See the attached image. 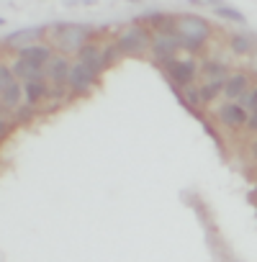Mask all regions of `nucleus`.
<instances>
[{
    "mask_svg": "<svg viewBox=\"0 0 257 262\" xmlns=\"http://www.w3.org/2000/svg\"><path fill=\"white\" fill-rule=\"evenodd\" d=\"M175 36L180 49L201 52L203 44L211 39V24L201 16H178L175 18Z\"/></svg>",
    "mask_w": 257,
    "mask_h": 262,
    "instance_id": "1",
    "label": "nucleus"
},
{
    "mask_svg": "<svg viewBox=\"0 0 257 262\" xmlns=\"http://www.w3.org/2000/svg\"><path fill=\"white\" fill-rule=\"evenodd\" d=\"M54 34H57V49H59V54L70 57V54H77L82 47L90 44L93 29L90 26H82V24H59L54 29Z\"/></svg>",
    "mask_w": 257,
    "mask_h": 262,
    "instance_id": "2",
    "label": "nucleus"
},
{
    "mask_svg": "<svg viewBox=\"0 0 257 262\" xmlns=\"http://www.w3.org/2000/svg\"><path fill=\"white\" fill-rule=\"evenodd\" d=\"M113 44L121 52V57H139L152 47V34L142 24H137V26H128L126 31H121Z\"/></svg>",
    "mask_w": 257,
    "mask_h": 262,
    "instance_id": "3",
    "label": "nucleus"
},
{
    "mask_svg": "<svg viewBox=\"0 0 257 262\" xmlns=\"http://www.w3.org/2000/svg\"><path fill=\"white\" fill-rule=\"evenodd\" d=\"M167 75H170V80L178 85V88H188V85H193V80H196V75H198V62L196 59H170L167 62Z\"/></svg>",
    "mask_w": 257,
    "mask_h": 262,
    "instance_id": "4",
    "label": "nucleus"
},
{
    "mask_svg": "<svg viewBox=\"0 0 257 262\" xmlns=\"http://www.w3.org/2000/svg\"><path fill=\"white\" fill-rule=\"evenodd\" d=\"M98 82V75L90 72L82 62H72V70H70V77H67V90L75 93V95H85L93 90V85Z\"/></svg>",
    "mask_w": 257,
    "mask_h": 262,
    "instance_id": "5",
    "label": "nucleus"
},
{
    "mask_svg": "<svg viewBox=\"0 0 257 262\" xmlns=\"http://www.w3.org/2000/svg\"><path fill=\"white\" fill-rule=\"evenodd\" d=\"M178 49H180V44H178V36H175V34H165V31L152 34V47H149V52L155 54L157 62L167 64L170 59H175V52H178Z\"/></svg>",
    "mask_w": 257,
    "mask_h": 262,
    "instance_id": "6",
    "label": "nucleus"
},
{
    "mask_svg": "<svg viewBox=\"0 0 257 262\" xmlns=\"http://www.w3.org/2000/svg\"><path fill=\"white\" fill-rule=\"evenodd\" d=\"M247 116H249V113H247L239 103H231V100H226V103L219 105V111H216L219 123H221L224 128H231V131L244 128V126H247Z\"/></svg>",
    "mask_w": 257,
    "mask_h": 262,
    "instance_id": "7",
    "label": "nucleus"
},
{
    "mask_svg": "<svg viewBox=\"0 0 257 262\" xmlns=\"http://www.w3.org/2000/svg\"><path fill=\"white\" fill-rule=\"evenodd\" d=\"M70 70H72V62L70 57L65 54H54L49 59V64L44 67V75L52 85H67V77H70Z\"/></svg>",
    "mask_w": 257,
    "mask_h": 262,
    "instance_id": "8",
    "label": "nucleus"
},
{
    "mask_svg": "<svg viewBox=\"0 0 257 262\" xmlns=\"http://www.w3.org/2000/svg\"><path fill=\"white\" fill-rule=\"evenodd\" d=\"M249 88H252V80H249L247 72H231V75L224 80V95H226V100H231V103H237Z\"/></svg>",
    "mask_w": 257,
    "mask_h": 262,
    "instance_id": "9",
    "label": "nucleus"
},
{
    "mask_svg": "<svg viewBox=\"0 0 257 262\" xmlns=\"http://www.w3.org/2000/svg\"><path fill=\"white\" fill-rule=\"evenodd\" d=\"M52 57H54L52 44H31V47L18 49V59H26V62H31V64H36V67H41V70L49 64Z\"/></svg>",
    "mask_w": 257,
    "mask_h": 262,
    "instance_id": "10",
    "label": "nucleus"
},
{
    "mask_svg": "<svg viewBox=\"0 0 257 262\" xmlns=\"http://www.w3.org/2000/svg\"><path fill=\"white\" fill-rule=\"evenodd\" d=\"M77 62H82V64H85L90 72H95L98 77H100V72L105 70V64H103V49H100L98 44H93V41L77 52Z\"/></svg>",
    "mask_w": 257,
    "mask_h": 262,
    "instance_id": "11",
    "label": "nucleus"
},
{
    "mask_svg": "<svg viewBox=\"0 0 257 262\" xmlns=\"http://www.w3.org/2000/svg\"><path fill=\"white\" fill-rule=\"evenodd\" d=\"M47 29L44 26H31V29H18V31H13V34H8L6 36V41L3 44H8V47H13V49H24V47H31L41 34H44Z\"/></svg>",
    "mask_w": 257,
    "mask_h": 262,
    "instance_id": "12",
    "label": "nucleus"
},
{
    "mask_svg": "<svg viewBox=\"0 0 257 262\" xmlns=\"http://www.w3.org/2000/svg\"><path fill=\"white\" fill-rule=\"evenodd\" d=\"M11 72H13V77H16L18 82H36V80H47L44 70H41V67H36V64H31V62H26V59H16V62L11 64Z\"/></svg>",
    "mask_w": 257,
    "mask_h": 262,
    "instance_id": "13",
    "label": "nucleus"
},
{
    "mask_svg": "<svg viewBox=\"0 0 257 262\" xmlns=\"http://www.w3.org/2000/svg\"><path fill=\"white\" fill-rule=\"evenodd\" d=\"M24 100V82L13 80L3 93H0V108H8V111H16Z\"/></svg>",
    "mask_w": 257,
    "mask_h": 262,
    "instance_id": "14",
    "label": "nucleus"
},
{
    "mask_svg": "<svg viewBox=\"0 0 257 262\" xmlns=\"http://www.w3.org/2000/svg\"><path fill=\"white\" fill-rule=\"evenodd\" d=\"M49 95V85L47 80H36V82H24V98H26V105H36L41 98Z\"/></svg>",
    "mask_w": 257,
    "mask_h": 262,
    "instance_id": "15",
    "label": "nucleus"
},
{
    "mask_svg": "<svg viewBox=\"0 0 257 262\" xmlns=\"http://www.w3.org/2000/svg\"><path fill=\"white\" fill-rule=\"evenodd\" d=\"M201 75L206 77V82H208V80H226V77H229V70H226V64L219 62V59H206V62L201 64Z\"/></svg>",
    "mask_w": 257,
    "mask_h": 262,
    "instance_id": "16",
    "label": "nucleus"
},
{
    "mask_svg": "<svg viewBox=\"0 0 257 262\" xmlns=\"http://www.w3.org/2000/svg\"><path fill=\"white\" fill-rule=\"evenodd\" d=\"M229 49H231L234 54H239V57H247V54L254 52V41H252V36H247V34H231V36H229Z\"/></svg>",
    "mask_w": 257,
    "mask_h": 262,
    "instance_id": "17",
    "label": "nucleus"
},
{
    "mask_svg": "<svg viewBox=\"0 0 257 262\" xmlns=\"http://www.w3.org/2000/svg\"><path fill=\"white\" fill-rule=\"evenodd\" d=\"M198 93H201V105H208L216 95L224 93V80H208V82L198 85Z\"/></svg>",
    "mask_w": 257,
    "mask_h": 262,
    "instance_id": "18",
    "label": "nucleus"
},
{
    "mask_svg": "<svg viewBox=\"0 0 257 262\" xmlns=\"http://www.w3.org/2000/svg\"><path fill=\"white\" fill-rule=\"evenodd\" d=\"M216 11V16L219 18H226V21H231V24H247V18H244V13L242 11H237V8H231V6H216L213 8Z\"/></svg>",
    "mask_w": 257,
    "mask_h": 262,
    "instance_id": "19",
    "label": "nucleus"
},
{
    "mask_svg": "<svg viewBox=\"0 0 257 262\" xmlns=\"http://www.w3.org/2000/svg\"><path fill=\"white\" fill-rule=\"evenodd\" d=\"M237 103H239L247 113H254V111H257V85H252V88H249Z\"/></svg>",
    "mask_w": 257,
    "mask_h": 262,
    "instance_id": "20",
    "label": "nucleus"
},
{
    "mask_svg": "<svg viewBox=\"0 0 257 262\" xmlns=\"http://www.w3.org/2000/svg\"><path fill=\"white\" fill-rule=\"evenodd\" d=\"M16 77H13V72H11V67L8 64H0V93H3L11 82H13Z\"/></svg>",
    "mask_w": 257,
    "mask_h": 262,
    "instance_id": "21",
    "label": "nucleus"
},
{
    "mask_svg": "<svg viewBox=\"0 0 257 262\" xmlns=\"http://www.w3.org/2000/svg\"><path fill=\"white\" fill-rule=\"evenodd\" d=\"M118 57H121V52L116 49V44H111L108 49H103V64H105V67H108V64H113Z\"/></svg>",
    "mask_w": 257,
    "mask_h": 262,
    "instance_id": "22",
    "label": "nucleus"
},
{
    "mask_svg": "<svg viewBox=\"0 0 257 262\" xmlns=\"http://www.w3.org/2000/svg\"><path fill=\"white\" fill-rule=\"evenodd\" d=\"M31 116H34V108H31V105H18V108H16V121H18V123L31 121Z\"/></svg>",
    "mask_w": 257,
    "mask_h": 262,
    "instance_id": "23",
    "label": "nucleus"
},
{
    "mask_svg": "<svg viewBox=\"0 0 257 262\" xmlns=\"http://www.w3.org/2000/svg\"><path fill=\"white\" fill-rule=\"evenodd\" d=\"M11 128H13V123H11L8 118H3V116H0V139H6V137L11 134Z\"/></svg>",
    "mask_w": 257,
    "mask_h": 262,
    "instance_id": "24",
    "label": "nucleus"
},
{
    "mask_svg": "<svg viewBox=\"0 0 257 262\" xmlns=\"http://www.w3.org/2000/svg\"><path fill=\"white\" fill-rule=\"evenodd\" d=\"M244 128H247V131H252V134H257V111L247 116V126H244Z\"/></svg>",
    "mask_w": 257,
    "mask_h": 262,
    "instance_id": "25",
    "label": "nucleus"
},
{
    "mask_svg": "<svg viewBox=\"0 0 257 262\" xmlns=\"http://www.w3.org/2000/svg\"><path fill=\"white\" fill-rule=\"evenodd\" d=\"M249 67H252V72L257 75V49L252 52V64H249Z\"/></svg>",
    "mask_w": 257,
    "mask_h": 262,
    "instance_id": "26",
    "label": "nucleus"
},
{
    "mask_svg": "<svg viewBox=\"0 0 257 262\" xmlns=\"http://www.w3.org/2000/svg\"><path fill=\"white\" fill-rule=\"evenodd\" d=\"M249 155H252V157H254V160H257V139H254V142H252V144H249Z\"/></svg>",
    "mask_w": 257,
    "mask_h": 262,
    "instance_id": "27",
    "label": "nucleus"
},
{
    "mask_svg": "<svg viewBox=\"0 0 257 262\" xmlns=\"http://www.w3.org/2000/svg\"><path fill=\"white\" fill-rule=\"evenodd\" d=\"M249 201H254V203H257V190H254V193H249Z\"/></svg>",
    "mask_w": 257,
    "mask_h": 262,
    "instance_id": "28",
    "label": "nucleus"
},
{
    "mask_svg": "<svg viewBox=\"0 0 257 262\" xmlns=\"http://www.w3.org/2000/svg\"><path fill=\"white\" fill-rule=\"evenodd\" d=\"M0 24H6V21H3V18H0Z\"/></svg>",
    "mask_w": 257,
    "mask_h": 262,
    "instance_id": "29",
    "label": "nucleus"
}]
</instances>
